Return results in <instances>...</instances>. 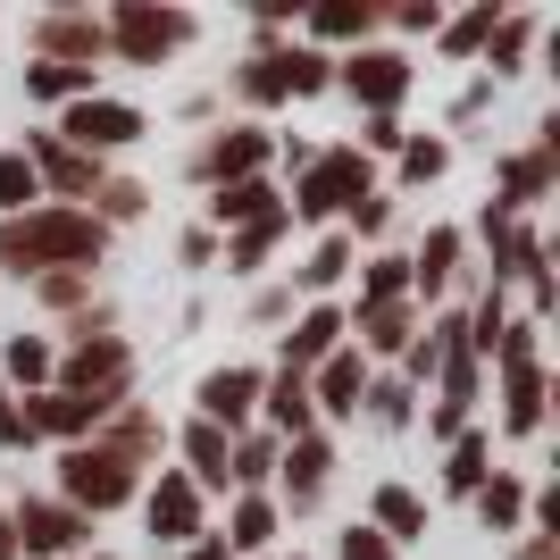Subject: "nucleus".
Returning <instances> with one entry per match:
<instances>
[{"label":"nucleus","instance_id":"f257e3e1","mask_svg":"<svg viewBox=\"0 0 560 560\" xmlns=\"http://www.w3.org/2000/svg\"><path fill=\"white\" fill-rule=\"evenodd\" d=\"M109 252V226L93 210H68V201H34V210L0 218V268L18 284L34 277H93V259Z\"/></svg>","mask_w":560,"mask_h":560},{"label":"nucleus","instance_id":"f03ea898","mask_svg":"<svg viewBox=\"0 0 560 560\" xmlns=\"http://www.w3.org/2000/svg\"><path fill=\"white\" fill-rule=\"evenodd\" d=\"M369 192H376V160H360L351 142H335V151H310L284 218H293V226H335V218H351V201H369Z\"/></svg>","mask_w":560,"mask_h":560},{"label":"nucleus","instance_id":"7ed1b4c3","mask_svg":"<svg viewBox=\"0 0 560 560\" xmlns=\"http://www.w3.org/2000/svg\"><path fill=\"white\" fill-rule=\"evenodd\" d=\"M59 502L84 518L126 511V502H142V468H126L109 444H68L59 452Z\"/></svg>","mask_w":560,"mask_h":560},{"label":"nucleus","instance_id":"20e7f679","mask_svg":"<svg viewBox=\"0 0 560 560\" xmlns=\"http://www.w3.org/2000/svg\"><path fill=\"white\" fill-rule=\"evenodd\" d=\"M101 25H109V59H135V68H160L201 34L192 9H160V0H117Z\"/></svg>","mask_w":560,"mask_h":560},{"label":"nucleus","instance_id":"39448f33","mask_svg":"<svg viewBox=\"0 0 560 560\" xmlns=\"http://www.w3.org/2000/svg\"><path fill=\"white\" fill-rule=\"evenodd\" d=\"M9 536H18V560H68L93 544V518L68 511L59 493H25V502H9Z\"/></svg>","mask_w":560,"mask_h":560},{"label":"nucleus","instance_id":"423d86ee","mask_svg":"<svg viewBox=\"0 0 560 560\" xmlns=\"http://www.w3.org/2000/svg\"><path fill=\"white\" fill-rule=\"evenodd\" d=\"M335 84H343L369 117H401V101H410V50L360 43V50H343V59H335Z\"/></svg>","mask_w":560,"mask_h":560},{"label":"nucleus","instance_id":"0eeeda50","mask_svg":"<svg viewBox=\"0 0 560 560\" xmlns=\"http://www.w3.org/2000/svg\"><path fill=\"white\" fill-rule=\"evenodd\" d=\"M50 135L68 142V151H84V160H109V151H126V142H142L151 135V117L135 109V101H109V93H93V101H75Z\"/></svg>","mask_w":560,"mask_h":560},{"label":"nucleus","instance_id":"6e6552de","mask_svg":"<svg viewBox=\"0 0 560 560\" xmlns=\"http://www.w3.org/2000/svg\"><path fill=\"white\" fill-rule=\"evenodd\" d=\"M327 477H335V435L318 427V435H302V444L277 452V518H310L318 502H327Z\"/></svg>","mask_w":560,"mask_h":560},{"label":"nucleus","instance_id":"1a4fd4ad","mask_svg":"<svg viewBox=\"0 0 560 560\" xmlns=\"http://www.w3.org/2000/svg\"><path fill=\"white\" fill-rule=\"evenodd\" d=\"M268 160H277V135L268 126H218L201 151H192V185H243V176H268Z\"/></svg>","mask_w":560,"mask_h":560},{"label":"nucleus","instance_id":"9d476101","mask_svg":"<svg viewBox=\"0 0 560 560\" xmlns=\"http://www.w3.org/2000/svg\"><path fill=\"white\" fill-rule=\"evenodd\" d=\"M142 518H151L160 544H201L210 536V502H201V486H192L185 468H160V486H142Z\"/></svg>","mask_w":560,"mask_h":560},{"label":"nucleus","instance_id":"9b49d317","mask_svg":"<svg viewBox=\"0 0 560 560\" xmlns=\"http://www.w3.org/2000/svg\"><path fill=\"white\" fill-rule=\"evenodd\" d=\"M552 160H560V117H544V126H536V151H511V160L493 167V176H502L493 201H502L511 218H527L536 201H552Z\"/></svg>","mask_w":560,"mask_h":560},{"label":"nucleus","instance_id":"f8f14e48","mask_svg":"<svg viewBox=\"0 0 560 560\" xmlns=\"http://www.w3.org/2000/svg\"><path fill=\"white\" fill-rule=\"evenodd\" d=\"M259 376H268V369H210L201 385H192L201 427H218V435H252V419H259Z\"/></svg>","mask_w":560,"mask_h":560},{"label":"nucleus","instance_id":"ddd939ff","mask_svg":"<svg viewBox=\"0 0 560 560\" xmlns=\"http://www.w3.org/2000/svg\"><path fill=\"white\" fill-rule=\"evenodd\" d=\"M34 50L50 68H93V59H109V25L93 9H50V18H34Z\"/></svg>","mask_w":560,"mask_h":560},{"label":"nucleus","instance_id":"4468645a","mask_svg":"<svg viewBox=\"0 0 560 560\" xmlns=\"http://www.w3.org/2000/svg\"><path fill=\"white\" fill-rule=\"evenodd\" d=\"M25 151V167H34V185H50L59 201H93V185H101V160H84V151H68L59 135H34V142H18Z\"/></svg>","mask_w":560,"mask_h":560},{"label":"nucleus","instance_id":"2eb2a0df","mask_svg":"<svg viewBox=\"0 0 560 560\" xmlns=\"http://www.w3.org/2000/svg\"><path fill=\"white\" fill-rule=\"evenodd\" d=\"M360 394H369V360L351 343L310 369V410H318V419H360Z\"/></svg>","mask_w":560,"mask_h":560},{"label":"nucleus","instance_id":"dca6fc26","mask_svg":"<svg viewBox=\"0 0 560 560\" xmlns=\"http://www.w3.org/2000/svg\"><path fill=\"white\" fill-rule=\"evenodd\" d=\"M259 419H268V435H277V444H302V435H318V410H310V376L268 369V376H259Z\"/></svg>","mask_w":560,"mask_h":560},{"label":"nucleus","instance_id":"f3484780","mask_svg":"<svg viewBox=\"0 0 560 560\" xmlns=\"http://www.w3.org/2000/svg\"><path fill=\"white\" fill-rule=\"evenodd\" d=\"M93 444H109L126 468H151V460L167 452V419H160V410H142V401H117L109 419H101Z\"/></svg>","mask_w":560,"mask_h":560},{"label":"nucleus","instance_id":"a211bd4d","mask_svg":"<svg viewBox=\"0 0 560 560\" xmlns=\"http://www.w3.org/2000/svg\"><path fill=\"white\" fill-rule=\"evenodd\" d=\"M343 343H351V318H343L335 302H310L302 318H293V335H284V369L310 376L318 360H327V351H343Z\"/></svg>","mask_w":560,"mask_h":560},{"label":"nucleus","instance_id":"6ab92c4d","mask_svg":"<svg viewBox=\"0 0 560 560\" xmlns=\"http://www.w3.org/2000/svg\"><path fill=\"white\" fill-rule=\"evenodd\" d=\"M460 243H468L460 226H427L419 234V252H410V302H435L444 284L468 277V268H460Z\"/></svg>","mask_w":560,"mask_h":560},{"label":"nucleus","instance_id":"aec40b11","mask_svg":"<svg viewBox=\"0 0 560 560\" xmlns=\"http://www.w3.org/2000/svg\"><path fill=\"white\" fill-rule=\"evenodd\" d=\"M343 318H360V343H351V351H360V360H369V351H376V360H401V351L419 343V302H385V310H343Z\"/></svg>","mask_w":560,"mask_h":560},{"label":"nucleus","instance_id":"412c9836","mask_svg":"<svg viewBox=\"0 0 560 560\" xmlns=\"http://www.w3.org/2000/svg\"><path fill=\"white\" fill-rule=\"evenodd\" d=\"M284 536V518H277V502H268V493H234V511H226V552L234 560H268V544Z\"/></svg>","mask_w":560,"mask_h":560},{"label":"nucleus","instance_id":"4be33fe9","mask_svg":"<svg viewBox=\"0 0 560 560\" xmlns=\"http://www.w3.org/2000/svg\"><path fill=\"white\" fill-rule=\"evenodd\" d=\"M284 201H277V185L268 176H243V185H218L210 192V234H243V226H259V218H277Z\"/></svg>","mask_w":560,"mask_h":560},{"label":"nucleus","instance_id":"5701e85b","mask_svg":"<svg viewBox=\"0 0 560 560\" xmlns=\"http://www.w3.org/2000/svg\"><path fill=\"white\" fill-rule=\"evenodd\" d=\"M376 25H385V9H369V0H327V9H302V34H310V50H327V43H369Z\"/></svg>","mask_w":560,"mask_h":560},{"label":"nucleus","instance_id":"b1692460","mask_svg":"<svg viewBox=\"0 0 560 560\" xmlns=\"http://www.w3.org/2000/svg\"><path fill=\"white\" fill-rule=\"evenodd\" d=\"M468 502H477V518H486V536H527V477L493 468V477L468 493Z\"/></svg>","mask_w":560,"mask_h":560},{"label":"nucleus","instance_id":"393cba45","mask_svg":"<svg viewBox=\"0 0 560 560\" xmlns=\"http://www.w3.org/2000/svg\"><path fill=\"white\" fill-rule=\"evenodd\" d=\"M50 369H59V351L43 343V335H9V343H0V385H9V394H50Z\"/></svg>","mask_w":560,"mask_h":560},{"label":"nucleus","instance_id":"a878e982","mask_svg":"<svg viewBox=\"0 0 560 560\" xmlns=\"http://www.w3.org/2000/svg\"><path fill=\"white\" fill-rule=\"evenodd\" d=\"M167 444H185V477L201 486V502H210V493H226V452H234V435H218V427L192 419L185 435H167Z\"/></svg>","mask_w":560,"mask_h":560},{"label":"nucleus","instance_id":"bb28decb","mask_svg":"<svg viewBox=\"0 0 560 560\" xmlns=\"http://www.w3.org/2000/svg\"><path fill=\"white\" fill-rule=\"evenodd\" d=\"M369 527L401 552V544H419V536H427V502H419L410 486H376V493H369Z\"/></svg>","mask_w":560,"mask_h":560},{"label":"nucleus","instance_id":"cd10ccee","mask_svg":"<svg viewBox=\"0 0 560 560\" xmlns=\"http://www.w3.org/2000/svg\"><path fill=\"white\" fill-rule=\"evenodd\" d=\"M277 435H268V427H252V435H234V452H226V486L234 493H268L277 486Z\"/></svg>","mask_w":560,"mask_h":560},{"label":"nucleus","instance_id":"c85d7f7f","mask_svg":"<svg viewBox=\"0 0 560 560\" xmlns=\"http://www.w3.org/2000/svg\"><path fill=\"white\" fill-rule=\"evenodd\" d=\"M544 401H552V376H544V369H511V376H502V435H536Z\"/></svg>","mask_w":560,"mask_h":560},{"label":"nucleus","instance_id":"c756f323","mask_svg":"<svg viewBox=\"0 0 560 560\" xmlns=\"http://www.w3.org/2000/svg\"><path fill=\"white\" fill-rule=\"evenodd\" d=\"M351 252H360V243H351V234H343V226H335V234H327V243H318V252H310V259H302V268H293V284H302L310 302H327L335 284H343V277H351Z\"/></svg>","mask_w":560,"mask_h":560},{"label":"nucleus","instance_id":"7c9ffc66","mask_svg":"<svg viewBox=\"0 0 560 560\" xmlns=\"http://www.w3.org/2000/svg\"><path fill=\"white\" fill-rule=\"evenodd\" d=\"M486 477H493V435H486V427H468V435H452V460H444V493H460V502H468V493L486 486Z\"/></svg>","mask_w":560,"mask_h":560},{"label":"nucleus","instance_id":"2f4dec72","mask_svg":"<svg viewBox=\"0 0 560 560\" xmlns=\"http://www.w3.org/2000/svg\"><path fill=\"white\" fill-rule=\"evenodd\" d=\"M502 18H511V9H502V0H477V9H468V18H444V25H435V43H444L452 59H477V50L493 43V25H502Z\"/></svg>","mask_w":560,"mask_h":560},{"label":"nucleus","instance_id":"473e14b6","mask_svg":"<svg viewBox=\"0 0 560 560\" xmlns=\"http://www.w3.org/2000/svg\"><path fill=\"white\" fill-rule=\"evenodd\" d=\"M234 93H243V101H259V109H277V101H293V93H284V43L252 50V59L234 68Z\"/></svg>","mask_w":560,"mask_h":560},{"label":"nucleus","instance_id":"72a5a7b5","mask_svg":"<svg viewBox=\"0 0 560 560\" xmlns=\"http://www.w3.org/2000/svg\"><path fill=\"white\" fill-rule=\"evenodd\" d=\"M284 234H293V218H259V226H243V234H226V277H259V259L277 252Z\"/></svg>","mask_w":560,"mask_h":560},{"label":"nucleus","instance_id":"f704fd0d","mask_svg":"<svg viewBox=\"0 0 560 560\" xmlns=\"http://www.w3.org/2000/svg\"><path fill=\"white\" fill-rule=\"evenodd\" d=\"M25 93L34 101H93L101 93V68H50V59H34V68H25Z\"/></svg>","mask_w":560,"mask_h":560},{"label":"nucleus","instance_id":"c9c22d12","mask_svg":"<svg viewBox=\"0 0 560 560\" xmlns=\"http://www.w3.org/2000/svg\"><path fill=\"white\" fill-rule=\"evenodd\" d=\"M360 410H369L376 427H410L419 419V385H410V376H369V394H360Z\"/></svg>","mask_w":560,"mask_h":560},{"label":"nucleus","instance_id":"e433bc0d","mask_svg":"<svg viewBox=\"0 0 560 560\" xmlns=\"http://www.w3.org/2000/svg\"><path fill=\"white\" fill-rule=\"evenodd\" d=\"M385 302H410V259L401 252H376L360 268V310H385Z\"/></svg>","mask_w":560,"mask_h":560},{"label":"nucleus","instance_id":"4c0bfd02","mask_svg":"<svg viewBox=\"0 0 560 560\" xmlns=\"http://www.w3.org/2000/svg\"><path fill=\"white\" fill-rule=\"evenodd\" d=\"M335 84V50H310V43H284V93L310 101V93H327Z\"/></svg>","mask_w":560,"mask_h":560},{"label":"nucleus","instance_id":"58836bf2","mask_svg":"<svg viewBox=\"0 0 560 560\" xmlns=\"http://www.w3.org/2000/svg\"><path fill=\"white\" fill-rule=\"evenodd\" d=\"M536 318H502V335H493V343H486V360H493V369H502V376H511V369H544V360H536Z\"/></svg>","mask_w":560,"mask_h":560},{"label":"nucleus","instance_id":"ea45409f","mask_svg":"<svg viewBox=\"0 0 560 560\" xmlns=\"http://www.w3.org/2000/svg\"><path fill=\"white\" fill-rule=\"evenodd\" d=\"M142 210H151V192H142L135 176H101V185H93V218H101V226H135Z\"/></svg>","mask_w":560,"mask_h":560},{"label":"nucleus","instance_id":"a19ab883","mask_svg":"<svg viewBox=\"0 0 560 560\" xmlns=\"http://www.w3.org/2000/svg\"><path fill=\"white\" fill-rule=\"evenodd\" d=\"M527 43H536V18H502V25H493V43H486V84H493V75H518Z\"/></svg>","mask_w":560,"mask_h":560},{"label":"nucleus","instance_id":"79ce46f5","mask_svg":"<svg viewBox=\"0 0 560 560\" xmlns=\"http://www.w3.org/2000/svg\"><path fill=\"white\" fill-rule=\"evenodd\" d=\"M444 167H452V142L444 135H410V142H401V185H435Z\"/></svg>","mask_w":560,"mask_h":560},{"label":"nucleus","instance_id":"37998d69","mask_svg":"<svg viewBox=\"0 0 560 560\" xmlns=\"http://www.w3.org/2000/svg\"><path fill=\"white\" fill-rule=\"evenodd\" d=\"M43 201V185H34V167H25V151H0V218H18Z\"/></svg>","mask_w":560,"mask_h":560},{"label":"nucleus","instance_id":"c03bdc74","mask_svg":"<svg viewBox=\"0 0 560 560\" xmlns=\"http://www.w3.org/2000/svg\"><path fill=\"white\" fill-rule=\"evenodd\" d=\"M335 560H401V552H394V544H385V536H376L369 518H351L343 536H335Z\"/></svg>","mask_w":560,"mask_h":560},{"label":"nucleus","instance_id":"a18cd8bd","mask_svg":"<svg viewBox=\"0 0 560 560\" xmlns=\"http://www.w3.org/2000/svg\"><path fill=\"white\" fill-rule=\"evenodd\" d=\"M34 293H43L50 310H75V318L93 310V277H34Z\"/></svg>","mask_w":560,"mask_h":560},{"label":"nucleus","instance_id":"49530a36","mask_svg":"<svg viewBox=\"0 0 560 560\" xmlns=\"http://www.w3.org/2000/svg\"><path fill=\"white\" fill-rule=\"evenodd\" d=\"M25 444H34V427H25V401L0 385V452H25Z\"/></svg>","mask_w":560,"mask_h":560},{"label":"nucleus","instance_id":"de8ad7c7","mask_svg":"<svg viewBox=\"0 0 560 560\" xmlns=\"http://www.w3.org/2000/svg\"><path fill=\"white\" fill-rule=\"evenodd\" d=\"M401 117H369V126H360V142H351V151H360V160H376V151H401Z\"/></svg>","mask_w":560,"mask_h":560},{"label":"nucleus","instance_id":"09e8293b","mask_svg":"<svg viewBox=\"0 0 560 560\" xmlns=\"http://www.w3.org/2000/svg\"><path fill=\"white\" fill-rule=\"evenodd\" d=\"M293 318V284H259V302H252V327H284Z\"/></svg>","mask_w":560,"mask_h":560},{"label":"nucleus","instance_id":"8fccbe9b","mask_svg":"<svg viewBox=\"0 0 560 560\" xmlns=\"http://www.w3.org/2000/svg\"><path fill=\"white\" fill-rule=\"evenodd\" d=\"M444 25V9L435 0H410V9H394V34H435Z\"/></svg>","mask_w":560,"mask_h":560},{"label":"nucleus","instance_id":"3c124183","mask_svg":"<svg viewBox=\"0 0 560 560\" xmlns=\"http://www.w3.org/2000/svg\"><path fill=\"white\" fill-rule=\"evenodd\" d=\"M176 252H185V268H210V259H218V234H210V226H192Z\"/></svg>","mask_w":560,"mask_h":560},{"label":"nucleus","instance_id":"603ef678","mask_svg":"<svg viewBox=\"0 0 560 560\" xmlns=\"http://www.w3.org/2000/svg\"><path fill=\"white\" fill-rule=\"evenodd\" d=\"M185 560H234V552H226L218 536H201V544H185Z\"/></svg>","mask_w":560,"mask_h":560},{"label":"nucleus","instance_id":"864d4df0","mask_svg":"<svg viewBox=\"0 0 560 560\" xmlns=\"http://www.w3.org/2000/svg\"><path fill=\"white\" fill-rule=\"evenodd\" d=\"M0 560H18V536H9V502H0Z\"/></svg>","mask_w":560,"mask_h":560},{"label":"nucleus","instance_id":"5fc2aeb1","mask_svg":"<svg viewBox=\"0 0 560 560\" xmlns=\"http://www.w3.org/2000/svg\"><path fill=\"white\" fill-rule=\"evenodd\" d=\"M284 560H310V552H284Z\"/></svg>","mask_w":560,"mask_h":560},{"label":"nucleus","instance_id":"6e6d98bb","mask_svg":"<svg viewBox=\"0 0 560 560\" xmlns=\"http://www.w3.org/2000/svg\"><path fill=\"white\" fill-rule=\"evenodd\" d=\"M93 560H117V552H93Z\"/></svg>","mask_w":560,"mask_h":560}]
</instances>
